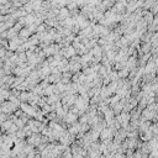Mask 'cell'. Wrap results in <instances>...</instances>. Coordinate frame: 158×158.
<instances>
[{"label": "cell", "mask_w": 158, "mask_h": 158, "mask_svg": "<svg viewBox=\"0 0 158 158\" xmlns=\"http://www.w3.org/2000/svg\"><path fill=\"white\" fill-rule=\"evenodd\" d=\"M77 119H78V116L76 114H73V113H67V115H65V117H64V121L69 124V125H73V124H76L77 122Z\"/></svg>", "instance_id": "obj_1"}, {"label": "cell", "mask_w": 158, "mask_h": 158, "mask_svg": "<svg viewBox=\"0 0 158 158\" xmlns=\"http://www.w3.org/2000/svg\"><path fill=\"white\" fill-rule=\"evenodd\" d=\"M140 149H141V152H142L143 155H149V153L153 151V148L151 147V144H149L148 142H143Z\"/></svg>", "instance_id": "obj_2"}, {"label": "cell", "mask_w": 158, "mask_h": 158, "mask_svg": "<svg viewBox=\"0 0 158 158\" xmlns=\"http://www.w3.org/2000/svg\"><path fill=\"white\" fill-rule=\"evenodd\" d=\"M152 36H153V32H144V34L142 35V37H141L140 40H142L143 43H148V42H151Z\"/></svg>", "instance_id": "obj_3"}, {"label": "cell", "mask_w": 158, "mask_h": 158, "mask_svg": "<svg viewBox=\"0 0 158 158\" xmlns=\"http://www.w3.org/2000/svg\"><path fill=\"white\" fill-rule=\"evenodd\" d=\"M147 109L149 111H152V113H158V103H153L151 105H148Z\"/></svg>", "instance_id": "obj_4"}, {"label": "cell", "mask_w": 158, "mask_h": 158, "mask_svg": "<svg viewBox=\"0 0 158 158\" xmlns=\"http://www.w3.org/2000/svg\"><path fill=\"white\" fill-rule=\"evenodd\" d=\"M156 70H157V73H158V65H157V69Z\"/></svg>", "instance_id": "obj_5"}]
</instances>
